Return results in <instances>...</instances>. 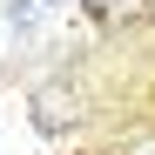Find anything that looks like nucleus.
I'll return each instance as SVG.
<instances>
[{"label":"nucleus","instance_id":"nucleus-4","mask_svg":"<svg viewBox=\"0 0 155 155\" xmlns=\"http://www.w3.org/2000/svg\"><path fill=\"white\" fill-rule=\"evenodd\" d=\"M47 7H54V0H47Z\"/></svg>","mask_w":155,"mask_h":155},{"label":"nucleus","instance_id":"nucleus-3","mask_svg":"<svg viewBox=\"0 0 155 155\" xmlns=\"http://www.w3.org/2000/svg\"><path fill=\"white\" fill-rule=\"evenodd\" d=\"M7 20H14L20 34H27V27H34V0H7Z\"/></svg>","mask_w":155,"mask_h":155},{"label":"nucleus","instance_id":"nucleus-2","mask_svg":"<svg viewBox=\"0 0 155 155\" xmlns=\"http://www.w3.org/2000/svg\"><path fill=\"white\" fill-rule=\"evenodd\" d=\"M81 14L88 20H148L155 0H81Z\"/></svg>","mask_w":155,"mask_h":155},{"label":"nucleus","instance_id":"nucleus-1","mask_svg":"<svg viewBox=\"0 0 155 155\" xmlns=\"http://www.w3.org/2000/svg\"><path fill=\"white\" fill-rule=\"evenodd\" d=\"M81 121H88V94L81 88H68V81L34 88V128L41 135H74Z\"/></svg>","mask_w":155,"mask_h":155}]
</instances>
